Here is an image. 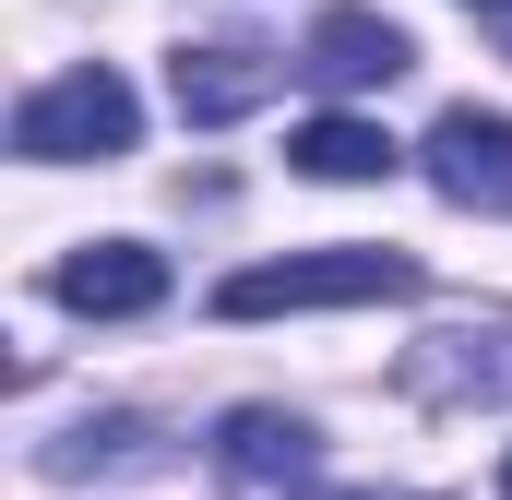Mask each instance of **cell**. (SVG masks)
I'll return each mask as SVG.
<instances>
[{"mask_svg":"<svg viewBox=\"0 0 512 500\" xmlns=\"http://www.w3.org/2000/svg\"><path fill=\"white\" fill-rule=\"evenodd\" d=\"M358 298H417L405 250H298V262H251L215 286L227 322H274V310H358Z\"/></svg>","mask_w":512,"mask_h":500,"instance_id":"cell-1","label":"cell"},{"mask_svg":"<svg viewBox=\"0 0 512 500\" xmlns=\"http://www.w3.org/2000/svg\"><path fill=\"white\" fill-rule=\"evenodd\" d=\"M131 131H143L131 84L108 72V60H72L60 84H36V96L12 108V155H36V167H84V155H131Z\"/></svg>","mask_w":512,"mask_h":500,"instance_id":"cell-2","label":"cell"},{"mask_svg":"<svg viewBox=\"0 0 512 500\" xmlns=\"http://www.w3.org/2000/svg\"><path fill=\"white\" fill-rule=\"evenodd\" d=\"M417 155H429V191H441V203L512 215V120H489V108H441V131H429Z\"/></svg>","mask_w":512,"mask_h":500,"instance_id":"cell-3","label":"cell"},{"mask_svg":"<svg viewBox=\"0 0 512 500\" xmlns=\"http://www.w3.org/2000/svg\"><path fill=\"white\" fill-rule=\"evenodd\" d=\"M405 60H417V48H405V24H393V12H358V0H346V12H322V24H310V48H298V72H310V84H334V96L393 84Z\"/></svg>","mask_w":512,"mask_h":500,"instance_id":"cell-4","label":"cell"},{"mask_svg":"<svg viewBox=\"0 0 512 500\" xmlns=\"http://www.w3.org/2000/svg\"><path fill=\"white\" fill-rule=\"evenodd\" d=\"M48 286H60V310H84V322H131V310L167 298V262H155L143 239H96V250H72Z\"/></svg>","mask_w":512,"mask_h":500,"instance_id":"cell-5","label":"cell"},{"mask_svg":"<svg viewBox=\"0 0 512 500\" xmlns=\"http://www.w3.org/2000/svg\"><path fill=\"white\" fill-rule=\"evenodd\" d=\"M167 96H179V120H251L262 96H274V48H239V36H227V48H179V60H167Z\"/></svg>","mask_w":512,"mask_h":500,"instance_id":"cell-6","label":"cell"},{"mask_svg":"<svg viewBox=\"0 0 512 500\" xmlns=\"http://www.w3.org/2000/svg\"><path fill=\"white\" fill-rule=\"evenodd\" d=\"M215 453H227V477H239V489H286V477L310 465V417H286V405H239Z\"/></svg>","mask_w":512,"mask_h":500,"instance_id":"cell-7","label":"cell"},{"mask_svg":"<svg viewBox=\"0 0 512 500\" xmlns=\"http://www.w3.org/2000/svg\"><path fill=\"white\" fill-rule=\"evenodd\" d=\"M286 167H298V179H393V131L334 108V120H310L298 143H286Z\"/></svg>","mask_w":512,"mask_h":500,"instance_id":"cell-8","label":"cell"},{"mask_svg":"<svg viewBox=\"0 0 512 500\" xmlns=\"http://www.w3.org/2000/svg\"><path fill=\"white\" fill-rule=\"evenodd\" d=\"M489 36H501V60H512V0H501V12H489Z\"/></svg>","mask_w":512,"mask_h":500,"instance_id":"cell-9","label":"cell"},{"mask_svg":"<svg viewBox=\"0 0 512 500\" xmlns=\"http://www.w3.org/2000/svg\"><path fill=\"white\" fill-rule=\"evenodd\" d=\"M322 500H370V489H322Z\"/></svg>","mask_w":512,"mask_h":500,"instance_id":"cell-10","label":"cell"},{"mask_svg":"<svg viewBox=\"0 0 512 500\" xmlns=\"http://www.w3.org/2000/svg\"><path fill=\"white\" fill-rule=\"evenodd\" d=\"M501 500H512V465H501Z\"/></svg>","mask_w":512,"mask_h":500,"instance_id":"cell-11","label":"cell"},{"mask_svg":"<svg viewBox=\"0 0 512 500\" xmlns=\"http://www.w3.org/2000/svg\"><path fill=\"white\" fill-rule=\"evenodd\" d=\"M477 12H501V0H477Z\"/></svg>","mask_w":512,"mask_h":500,"instance_id":"cell-12","label":"cell"}]
</instances>
